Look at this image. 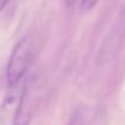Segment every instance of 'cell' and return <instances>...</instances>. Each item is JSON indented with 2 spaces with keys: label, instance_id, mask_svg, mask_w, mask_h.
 Here are the masks:
<instances>
[{
  "label": "cell",
  "instance_id": "obj_6",
  "mask_svg": "<svg viewBox=\"0 0 125 125\" xmlns=\"http://www.w3.org/2000/svg\"><path fill=\"white\" fill-rule=\"evenodd\" d=\"M99 0H81L80 3V12L81 14H87L91 10L94 9V6L98 4Z\"/></svg>",
  "mask_w": 125,
  "mask_h": 125
},
{
  "label": "cell",
  "instance_id": "obj_7",
  "mask_svg": "<svg viewBox=\"0 0 125 125\" xmlns=\"http://www.w3.org/2000/svg\"><path fill=\"white\" fill-rule=\"evenodd\" d=\"M76 1H77V0H64V4H65V6L68 9H71V8L75 6Z\"/></svg>",
  "mask_w": 125,
  "mask_h": 125
},
{
  "label": "cell",
  "instance_id": "obj_3",
  "mask_svg": "<svg viewBox=\"0 0 125 125\" xmlns=\"http://www.w3.org/2000/svg\"><path fill=\"white\" fill-rule=\"evenodd\" d=\"M26 94H27V88H26V85L23 83V80L16 86L8 87L6 94H5L3 104H1L3 115H9V114L12 115L15 113L16 108L19 107L20 102L23 99V97Z\"/></svg>",
  "mask_w": 125,
  "mask_h": 125
},
{
  "label": "cell",
  "instance_id": "obj_4",
  "mask_svg": "<svg viewBox=\"0 0 125 125\" xmlns=\"http://www.w3.org/2000/svg\"><path fill=\"white\" fill-rule=\"evenodd\" d=\"M32 119V103L26 94L12 114L11 125H30Z\"/></svg>",
  "mask_w": 125,
  "mask_h": 125
},
{
  "label": "cell",
  "instance_id": "obj_8",
  "mask_svg": "<svg viewBox=\"0 0 125 125\" xmlns=\"http://www.w3.org/2000/svg\"><path fill=\"white\" fill-rule=\"evenodd\" d=\"M9 1H10V0H0V14L4 11V9L6 8V5H8Z\"/></svg>",
  "mask_w": 125,
  "mask_h": 125
},
{
  "label": "cell",
  "instance_id": "obj_5",
  "mask_svg": "<svg viewBox=\"0 0 125 125\" xmlns=\"http://www.w3.org/2000/svg\"><path fill=\"white\" fill-rule=\"evenodd\" d=\"M66 125H85V120H83L82 112H81L80 109H76V110L71 114V116H70V119H69V121H68Z\"/></svg>",
  "mask_w": 125,
  "mask_h": 125
},
{
  "label": "cell",
  "instance_id": "obj_1",
  "mask_svg": "<svg viewBox=\"0 0 125 125\" xmlns=\"http://www.w3.org/2000/svg\"><path fill=\"white\" fill-rule=\"evenodd\" d=\"M32 58V41L28 36L22 37L12 48L6 65L8 87L19 85L26 76Z\"/></svg>",
  "mask_w": 125,
  "mask_h": 125
},
{
  "label": "cell",
  "instance_id": "obj_2",
  "mask_svg": "<svg viewBox=\"0 0 125 125\" xmlns=\"http://www.w3.org/2000/svg\"><path fill=\"white\" fill-rule=\"evenodd\" d=\"M125 42V8L121 9L112 25L108 33L104 36L97 53L96 62L102 66L112 61L120 52Z\"/></svg>",
  "mask_w": 125,
  "mask_h": 125
}]
</instances>
